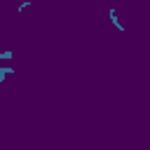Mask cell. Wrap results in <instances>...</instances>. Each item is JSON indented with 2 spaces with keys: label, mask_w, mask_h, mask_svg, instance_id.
<instances>
[{
  "label": "cell",
  "mask_w": 150,
  "mask_h": 150,
  "mask_svg": "<svg viewBox=\"0 0 150 150\" xmlns=\"http://www.w3.org/2000/svg\"><path fill=\"white\" fill-rule=\"evenodd\" d=\"M12 73H14V68H9V66H7V68H0V82H2L7 75H12Z\"/></svg>",
  "instance_id": "7a4b0ae2"
},
{
  "label": "cell",
  "mask_w": 150,
  "mask_h": 150,
  "mask_svg": "<svg viewBox=\"0 0 150 150\" xmlns=\"http://www.w3.org/2000/svg\"><path fill=\"white\" fill-rule=\"evenodd\" d=\"M30 2H33V0H23V2L19 5V12H23V9H28V7H30Z\"/></svg>",
  "instance_id": "277c9868"
},
{
  "label": "cell",
  "mask_w": 150,
  "mask_h": 150,
  "mask_svg": "<svg viewBox=\"0 0 150 150\" xmlns=\"http://www.w3.org/2000/svg\"><path fill=\"white\" fill-rule=\"evenodd\" d=\"M108 16H110V21H112V26H115V28H117L120 33H124V26L120 23V19H117V14H115V7H110V9H108Z\"/></svg>",
  "instance_id": "6da1fadb"
},
{
  "label": "cell",
  "mask_w": 150,
  "mask_h": 150,
  "mask_svg": "<svg viewBox=\"0 0 150 150\" xmlns=\"http://www.w3.org/2000/svg\"><path fill=\"white\" fill-rule=\"evenodd\" d=\"M12 56H14V52H12V49H7V52H2V54H0V61H9Z\"/></svg>",
  "instance_id": "3957f363"
}]
</instances>
